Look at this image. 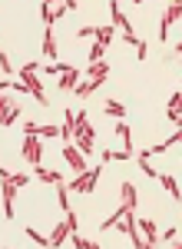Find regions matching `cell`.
<instances>
[{"label":"cell","mask_w":182,"mask_h":249,"mask_svg":"<svg viewBox=\"0 0 182 249\" xmlns=\"http://www.w3.org/2000/svg\"><path fill=\"white\" fill-rule=\"evenodd\" d=\"M76 230H80V219H76V213H73V210H66V219H63L60 226H53V236H50V249L63 246V243H66V236H70V232H76Z\"/></svg>","instance_id":"3"},{"label":"cell","mask_w":182,"mask_h":249,"mask_svg":"<svg viewBox=\"0 0 182 249\" xmlns=\"http://www.w3.org/2000/svg\"><path fill=\"white\" fill-rule=\"evenodd\" d=\"M70 67L66 63H47V73H66Z\"/></svg>","instance_id":"25"},{"label":"cell","mask_w":182,"mask_h":249,"mask_svg":"<svg viewBox=\"0 0 182 249\" xmlns=\"http://www.w3.org/2000/svg\"><path fill=\"white\" fill-rule=\"evenodd\" d=\"M86 73H90V80H96V77H109V63H106V60H99V63H90V70H86Z\"/></svg>","instance_id":"18"},{"label":"cell","mask_w":182,"mask_h":249,"mask_svg":"<svg viewBox=\"0 0 182 249\" xmlns=\"http://www.w3.org/2000/svg\"><path fill=\"white\" fill-rule=\"evenodd\" d=\"M17 116H20V107H10V113H7V120H3V126H14Z\"/></svg>","instance_id":"24"},{"label":"cell","mask_w":182,"mask_h":249,"mask_svg":"<svg viewBox=\"0 0 182 249\" xmlns=\"http://www.w3.org/2000/svg\"><path fill=\"white\" fill-rule=\"evenodd\" d=\"M10 107H14V103L0 96V126H3V120H7V113H10Z\"/></svg>","instance_id":"23"},{"label":"cell","mask_w":182,"mask_h":249,"mask_svg":"<svg viewBox=\"0 0 182 249\" xmlns=\"http://www.w3.org/2000/svg\"><path fill=\"white\" fill-rule=\"evenodd\" d=\"M0 70H3V73H14V70H10V60H7V53H0Z\"/></svg>","instance_id":"26"},{"label":"cell","mask_w":182,"mask_h":249,"mask_svg":"<svg viewBox=\"0 0 182 249\" xmlns=\"http://www.w3.org/2000/svg\"><path fill=\"white\" fill-rule=\"evenodd\" d=\"M76 37H93L96 43H103V47H109V40H113V27H80L76 30Z\"/></svg>","instance_id":"7"},{"label":"cell","mask_w":182,"mask_h":249,"mask_svg":"<svg viewBox=\"0 0 182 249\" xmlns=\"http://www.w3.org/2000/svg\"><path fill=\"white\" fill-rule=\"evenodd\" d=\"M176 236H179V230H169V232L163 236V243H176Z\"/></svg>","instance_id":"27"},{"label":"cell","mask_w":182,"mask_h":249,"mask_svg":"<svg viewBox=\"0 0 182 249\" xmlns=\"http://www.w3.org/2000/svg\"><path fill=\"white\" fill-rule=\"evenodd\" d=\"M63 160H66V163H70L76 173H86V156L80 153L76 146H63Z\"/></svg>","instance_id":"10"},{"label":"cell","mask_w":182,"mask_h":249,"mask_svg":"<svg viewBox=\"0 0 182 249\" xmlns=\"http://www.w3.org/2000/svg\"><path fill=\"white\" fill-rule=\"evenodd\" d=\"M0 196H3V213H7V219H14V196H17V186H14L7 176H0Z\"/></svg>","instance_id":"8"},{"label":"cell","mask_w":182,"mask_h":249,"mask_svg":"<svg viewBox=\"0 0 182 249\" xmlns=\"http://www.w3.org/2000/svg\"><path fill=\"white\" fill-rule=\"evenodd\" d=\"M23 160L30 163V166H40V156H43V150H40V143H36V136H23Z\"/></svg>","instance_id":"9"},{"label":"cell","mask_w":182,"mask_h":249,"mask_svg":"<svg viewBox=\"0 0 182 249\" xmlns=\"http://www.w3.org/2000/svg\"><path fill=\"white\" fill-rule=\"evenodd\" d=\"M109 17H113V27H119L123 30V37H126V43H132L136 50H139V60L146 57V47H143V40L132 34V23H129L126 17H123V10H119V3H109Z\"/></svg>","instance_id":"2"},{"label":"cell","mask_w":182,"mask_h":249,"mask_svg":"<svg viewBox=\"0 0 182 249\" xmlns=\"http://www.w3.org/2000/svg\"><path fill=\"white\" fill-rule=\"evenodd\" d=\"M80 77H83V73L70 67V70H66V73L60 77V90H76V83H80Z\"/></svg>","instance_id":"14"},{"label":"cell","mask_w":182,"mask_h":249,"mask_svg":"<svg viewBox=\"0 0 182 249\" xmlns=\"http://www.w3.org/2000/svg\"><path fill=\"white\" fill-rule=\"evenodd\" d=\"M169 120L179 126V120H182V93H172V100H169Z\"/></svg>","instance_id":"15"},{"label":"cell","mask_w":182,"mask_h":249,"mask_svg":"<svg viewBox=\"0 0 182 249\" xmlns=\"http://www.w3.org/2000/svg\"><path fill=\"white\" fill-rule=\"evenodd\" d=\"M103 110H106L109 116H119V120L126 116V107H123V103H116V100H109V103H106V107H103Z\"/></svg>","instance_id":"20"},{"label":"cell","mask_w":182,"mask_h":249,"mask_svg":"<svg viewBox=\"0 0 182 249\" xmlns=\"http://www.w3.org/2000/svg\"><path fill=\"white\" fill-rule=\"evenodd\" d=\"M27 239H33V243H40V246H50V239H47V236H40L36 230H30V226H27Z\"/></svg>","instance_id":"22"},{"label":"cell","mask_w":182,"mask_h":249,"mask_svg":"<svg viewBox=\"0 0 182 249\" xmlns=\"http://www.w3.org/2000/svg\"><path fill=\"white\" fill-rule=\"evenodd\" d=\"M43 53H47L50 60L56 57V37H53V27H47V30H43Z\"/></svg>","instance_id":"16"},{"label":"cell","mask_w":182,"mask_h":249,"mask_svg":"<svg viewBox=\"0 0 182 249\" xmlns=\"http://www.w3.org/2000/svg\"><path fill=\"white\" fill-rule=\"evenodd\" d=\"M179 17H182V7H179V3H169V7H165V17H163V23H159V40L165 37L169 23H176Z\"/></svg>","instance_id":"11"},{"label":"cell","mask_w":182,"mask_h":249,"mask_svg":"<svg viewBox=\"0 0 182 249\" xmlns=\"http://www.w3.org/2000/svg\"><path fill=\"white\" fill-rule=\"evenodd\" d=\"M20 80H23V87L33 93V100L40 107H47V96H43V87H40V80H36V63H27L23 70H20Z\"/></svg>","instance_id":"4"},{"label":"cell","mask_w":182,"mask_h":249,"mask_svg":"<svg viewBox=\"0 0 182 249\" xmlns=\"http://www.w3.org/2000/svg\"><path fill=\"white\" fill-rule=\"evenodd\" d=\"M116 226H123V232L129 236V243H132V246H146V243H143V236H139V223H136V210H126V213H123V219H119Z\"/></svg>","instance_id":"6"},{"label":"cell","mask_w":182,"mask_h":249,"mask_svg":"<svg viewBox=\"0 0 182 249\" xmlns=\"http://www.w3.org/2000/svg\"><path fill=\"white\" fill-rule=\"evenodd\" d=\"M23 133H27V136H60V130H56V126H40V123H27V126H23Z\"/></svg>","instance_id":"13"},{"label":"cell","mask_w":182,"mask_h":249,"mask_svg":"<svg viewBox=\"0 0 182 249\" xmlns=\"http://www.w3.org/2000/svg\"><path fill=\"white\" fill-rule=\"evenodd\" d=\"M156 179H159L165 190H169V196H172V199L179 203V183H176V176H156Z\"/></svg>","instance_id":"17"},{"label":"cell","mask_w":182,"mask_h":249,"mask_svg":"<svg viewBox=\"0 0 182 249\" xmlns=\"http://www.w3.org/2000/svg\"><path fill=\"white\" fill-rule=\"evenodd\" d=\"M116 133H119V140H123L126 153H129V156H136V153H132V136H129V126H126V123H119V126H116Z\"/></svg>","instance_id":"19"},{"label":"cell","mask_w":182,"mask_h":249,"mask_svg":"<svg viewBox=\"0 0 182 249\" xmlns=\"http://www.w3.org/2000/svg\"><path fill=\"white\" fill-rule=\"evenodd\" d=\"M103 57H106V47H103V43H93L90 47V63H99Z\"/></svg>","instance_id":"21"},{"label":"cell","mask_w":182,"mask_h":249,"mask_svg":"<svg viewBox=\"0 0 182 249\" xmlns=\"http://www.w3.org/2000/svg\"><path fill=\"white\" fill-rule=\"evenodd\" d=\"M136 223H139V219H136ZM139 230L146 232V246H159V232H156V223H152V219H143V223H139Z\"/></svg>","instance_id":"12"},{"label":"cell","mask_w":182,"mask_h":249,"mask_svg":"<svg viewBox=\"0 0 182 249\" xmlns=\"http://www.w3.org/2000/svg\"><path fill=\"white\" fill-rule=\"evenodd\" d=\"M99 166L96 170H86V173H76V179H73L70 186H66V193H93L96 190V179H99Z\"/></svg>","instance_id":"5"},{"label":"cell","mask_w":182,"mask_h":249,"mask_svg":"<svg viewBox=\"0 0 182 249\" xmlns=\"http://www.w3.org/2000/svg\"><path fill=\"white\" fill-rule=\"evenodd\" d=\"M73 140L80 143V153L83 156L93 150V126H90V113L86 110L73 113Z\"/></svg>","instance_id":"1"}]
</instances>
